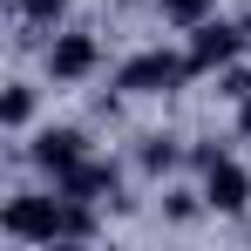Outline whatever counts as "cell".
I'll use <instances>...</instances> for the list:
<instances>
[{
  "label": "cell",
  "mask_w": 251,
  "mask_h": 251,
  "mask_svg": "<svg viewBox=\"0 0 251 251\" xmlns=\"http://www.w3.org/2000/svg\"><path fill=\"white\" fill-rule=\"evenodd\" d=\"M190 75H197L190 54H163V48H150V54H136V61L116 68V88H123V95H170V88H183Z\"/></svg>",
  "instance_id": "obj_1"
},
{
  "label": "cell",
  "mask_w": 251,
  "mask_h": 251,
  "mask_svg": "<svg viewBox=\"0 0 251 251\" xmlns=\"http://www.w3.org/2000/svg\"><path fill=\"white\" fill-rule=\"evenodd\" d=\"M61 210H68L61 190H54V197H14V204L0 210V231L21 238V245H54V238H61Z\"/></svg>",
  "instance_id": "obj_2"
},
{
  "label": "cell",
  "mask_w": 251,
  "mask_h": 251,
  "mask_svg": "<svg viewBox=\"0 0 251 251\" xmlns=\"http://www.w3.org/2000/svg\"><path fill=\"white\" fill-rule=\"evenodd\" d=\"M238 48H245V34H238L231 21H197V27H190V68L210 75V68H224Z\"/></svg>",
  "instance_id": "obj_3"
},
{
  "label": "cell",
  "mask_w": 251,
  "mask_h": 251,
  "mask_svg": "<svg viewBox=\"0 0 251 251\" xmlns=\"http://www.w3.org/2000/svg\"><path fill=\"white\" fill-rule=\"evenodd\" d=\"M204 204H210V210H224V217H238V210L251 204V176L231 163V156H217V163L204 170Z\"/></svg>",
  "instance_id": "obj_4"
},
{
  "label": "cell",
  "mask_w": 251,
  "mask_h": 251,
  "mask_svg": "<svg viewBox=\"0 0 251 251\" xmlns=\"http://www.w3.org/2000/svg\"><path fill=\"white\" fill-rule=\"evenodd\" d=\"M54 190L61 197H82V204H102V197H116V163H75V170H61L54 176Z\"/></svg>",
  "instance_id": "obj_5"
},
{
  "label": "cell",
  "mask_w": 251,
  "mask_h": 251,
  "mask_svg": "<svg viewBox=\"0 0 251 251\" xmlns=\"http://www.w3.org/2000/svg\"><path fill=\"white\" fill-rule=\"evenodd\" d=\"M88 68H95V34H54L48 75H54V82H82Z\"/></svg>",
  "instance_id": "obj_6"
},
{
  "label": "cell",
  "mask_w": 251,
  "mask_h": 251,
  "mask_svg": "<svg viewBox=\"0 0 251 251\" xmlns=\"http://www.w3.org/2000/svg\"><path fill=\"white\" fill-rule=\"evenodd\" d=\"M27 156H34L41 170H54V176H61V170H75V163L88 156V143H82V129H41Z\"/></svg>",
  "instance_id": "obj_7"
},
{
  "label": "cell",
  "mask_w": 251,
  "mask_h": 251,
  "mask_svg": "<svg viewBox=\"0 0 251 251\" xmlns=\"http://www.w3.org/2000/svg\"><path fill=\"white\" fill-rule=\"evenodd\" d=\"M27 116H34V88L14 82V88H7V102H0V123H7V129H27Z\"/></svg>",
  "instance_id": "obj_8"
},
{
  "label": "cell",
  "mask_w": 251,
  "mask_h": 251,
  "mask_svg": "<svg viewBox=\"0 0 251 251\" xmlns=\"http://www.w3.org/2000/svg\"><path fill=\"white\" fill-rule=\"evenodd\" d=\"M176 163H183V150H176L170 136H150V143H143V170H176Z\"/></svg>",
  "instance_id": "obj_9"
},
{
  "label": "cell",
  "mask_w": 251,
  "mask_h": 251,
  "mask_svg": "<svg viewBox=\"0 0 251 251\" xmlns=\"http://www.w3.org/2000/svg\"><path fill=\"white\" fill-rule=\"evenodd\" d=\"M163 14L176 27H197V21H210V0H163Z\"/></svg>",
  "instance_id": "obj_10"
},
{
  "label": "cell",
  "mask_w": 251,
  "mask_h": 251,
  "mask_svg": "<svg viewBox=\"0 0 251 251\" xmlns=\"http://www.w3.org/2000/svg\"><path fill=\"white\" fill-rule=\"evenodd\" d=\"M217 95L245 102V95H251V68H231V61H224V75H217Z\"/></svg>",
  "instance_id": "obj_11"
},
{
  "label": "cell",
  "mask_w": 251,
  "mask_h": 251,
  "mask_svg": "<svg viewBox=\"0 0 251 251\" xmlns=\"http://www.w3.org/2000/svg\"><path fill=\"white\" fill-rule=\"evenodd\" d=\"M21 14H27L34 27H48V21H61V14H68V0H21Z\"/></svg>",
  "instance_id": "obj_12"
},
{
  "label": "cell",
  "mask_w": 251,
  "mask_h": 251,
  "mask_svg": "<svg viewBox=\"0 0 251 251\" xmlns=\"http://www.w3.org/2000/svg\"><path fill=\"white\" fill-rule=\"evenodd\" d=\"M238 136H251V95L238 102Z\"/></svg>",
  "instance_id": "obj_13"
}]
</instances>
